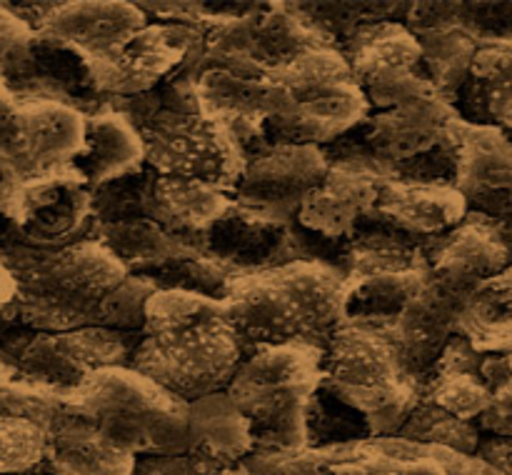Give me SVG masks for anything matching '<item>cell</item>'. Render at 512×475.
I'll list each match as a JSON object with an SVG mask.
<instances>
[{
  "instance_id": "obj_3",
  "label": "cell",
  "mask_w": 512,
  "mask_h": 475,
  "mask_svg": "<svg viewBox=\"0 0 512 475\" xmlns=\"http://www.w3.org/2000/svg\"><path fill=\"white\" fill-rule=\"evenodd\" d=\"M255 110L280 143L320 145L368 118L370 105L348 58L318 43L258 73Z\"/></svg>"
},
{
  "instance_id": "obj_30",
  "label": "cell",
  "mask_w": 512,
  "mask_h": 475,
  "mask_svg": "<svg viewBox=\"0 0 512 475\" xmlns=\"http://www.w3.org/2000/svg\"><path fill=\"white\" fill-rule=\"evenodd\" d=\"M398 438L405 443L458 450V453H478L480 448V435L473 423L455 418L428 398H420V403L415 405L413 413L400 428Z\"/></svg>"
},
{
  "instance_id": "obj_2",
  "label": "cell",
  "mask_w": 512,
  "mask_h": 475,
  "mask_svg": "<svg viewBox=\"0 0 512 475\" xmlns=\"http://www.w3.org/2000/svg\"><path fill=\"white\" fill-rule=\"evenodd\" d=\"M243 363V340L223 300L193 290H155L145 305L143 340L130 368L195 403L223 393Z\"/></svg>"
},
{
  "instance_id": "obj_7",
  "label": "cell",
  "mask_w": 512,
  "mask_h": 475,
  "mask_svg": "<svg viewBox=\"0 0 512 475\" xmlns=\"http://www.w3.org/2000/svg\"><path fill=\"white\" fill-rule=\"evenodd\" d=\"M323 385L358 410L375 435H398L420 403L413 375L393 340L368 325L343 323L323 355Z\"/></svg>"
},
{
  "instance_id": "obj_20",
  "label": "cell",
  "mask_w": 512,
  "mask_h": 475,
  "mask_svg": "<svg viewBox=\"0 0 512 475\" xmlns=\"http://www.w3.org/2000/svg\"><path fill=\"white\" fill-rule=\"evenodd\" d=\"M385 180L365 170L330 168L318 188L305 195L298 218L305 228L328 238H340L358 228L360 220L378 208Z\"/></svg>"
},
{
  "instance_id": "obj_25",
  "label": "cell",
  "mask_w": 512,
  "mask_h": 475,
  "mask_svg": "<svg viewBox=\"0 0 512 475\" xmlns=\"http://www.w3.org/2000/svg\"><path fill=\"white\" fill-rule=\"evenodd\" d=\"M430 275L420 268H385L348 278L343 323L368 325L373 320H398L418 298Z\"/></svg>"
},
{
  "instance_id": "obj_11",
  "label": "cell",
  "mask_w": 512,
  "mask_h": 475,
  "mask_svg": "<svg viewBox=\"0 0 512 475\" xmlns=\"http://www.w3.org/2000/svg\"><path fill=\"white\" fill-rule=\"evenodd\" d=\"M138 5L123 0H80L50 5L35 23L40 40L63 45L80 55L85 68L108 60L145 28Z\"/></svg>"
},
{
  "instance_id": "obj_28",
  "label": "cell",
  "mask_w": 512,
  "mask_h": 475,
  "mask_svg": "<svg viewBox=\"0 0 512 475\" xmlns=\"http://www.w3.org/2000/svg\"><path fill=\"white\" fill-rule=\"evenodd\" d=\"M468 75L483 125L512 133V38L480 45Z\"/></svg>"
},
{
  "instance_id": "obj_38",
  "label": "cell",
  "mask_w": 512,
  "mask_h": 475,
  "mask_svg": "<svg viewBox=\"0 0 512 475\" xmlns=\"http://www.w3.org/2000/svg\"><path fill=\"white\" fill-rule=\"evenodd\" d=\"M15 298V278L8 265L0 258V305H10Z\"/></svg>"
},
{
  "instance_id": "obj_36",
  "label": "cell",
  "mask_w": 512,
  "mask_h": 475,
  "mask_svg": "<svg viewBox=\"0 0 512 475\" xmlns=\"http://www.w3.org/2000/svg\"><path fill=\"white\" fill-rule=\"evenodd\" d=\"M130 475H208L190 453L140 455Z\"/></svg>"
},
{
  "instance_id": "obj_19",
  "label": "cell",
  "mask_w": 512,
  "mask_h": 475,
  "mask_svg": "<svg viewBox=\"0 0 512 475\" xmlns=\"http://www.w3.org/2000/svg\"><path fill=\"white\" fill-rule=\"evenodd\" d=\"M185 48L173 38L168 28L145 25L135 38L108 60L90 65L93 85L103 93L140 95L158 85L175 65L183 60Z\"/></svg>"
},
{
  "instance_id": "obj_37",
  "label": "cell",
  "mask_w": 512,
  "mask_h": 475,
  "mask_svg": "<svg viewBox=\"0 0 512 475\" xmlns=\"http://www.w3.org/2000/svg\"><path fill=\"white\" fill-rule=\"evenodd\" d=\"M478 455H483V458L488 460V463H493L503 475H512V440L510 438L485 440V443H480Z\"/></svg>"
},
{
  "instance_id": "obj_21",
  "label": "cell",
  "mask_w": 512,
  "mask_h": 475,
  "mask_svg": "<svg viewBox=\"0 0 512 475\" xmlns=\"http://www.w3.org/2000/svg\"><path fill=\"white\" fill-rule=\"evenodd\" d=\"M463 308V300L428 280L418 298L395 320L393 343L410 375H415L418 368H428L430 363L440 358L450 338L458 333V320Z\"/></svg>"
},
{
  "instance_id": "obj_13",
  "label": "cell",
  "mask_w": 512,
  "mask_h": 475,
  "mask_svg": "<svg viewBox=\"0 0 512 475\" xmlns=\"http://www.w3.org/2000/svg\"><path fill=\"white\" fill-rule=\"evenodd\" d=\"M123 343L108 328H75L38 333L23 350L18 365L33 383L70 393L95 370L120 365Z\"/></svg>"
},
{
  "instance_id": "obj_9",
  "label": "cell",
  "mask_w": 512,
  "mask_h": 475,
  "mask_svg": "<svg viewBox=\"0 0 512 475\" xmlns=\"http://www.w3.org/2000/svg\"><path fill=\"white\" fill-rule=\"evenodd\" d=\"M80 110L50 98L0 93V178L28 180L70 168L85 145Z\"/></svg>"
},
{
  "instance_id": "obj_35",
  "label": "cell",
  "mask_w": 512,
  "mask_h": 475,
  "mask_svg": "<svg viewBox=\"0 0 512 475\" xmlns=\"http://www.w3.org/2000/svg\"><path fill=\"white\" fill-rule=\"evenodd\" d=\"M35 43H40V35L33 23L15 13L13 5L0 3V73L3 78L30 63Z\"/></svg>"
},
{
  "instance_id": "obj_29",
  "label": "cell",
  "mask_w": 512,
  "mask_h": 475,
  "mask_svg": "<svg viewBox=\"0 0 512 475\" xmlns=\"http://www.w3.org/2000/svg\"><path fill=\"white\" fill-rule=\"evenodd\" d=\"M415 443L355 445L353 453H335V475H445L433 453H413Z\"/></svg>"
},
{
  "instance_id": "obj_8",
  "label": "cell",
  "mask_w": 512,
  "mask_h": 475,
  "mask_svg": "<svg viewBox=\"0 0 512 475\" xmlns=\"http://www.w3.org/2000/svg\"><path fill=\"white\" fill-rule=\"evenodd\" d=\"M145 163L158 170L160 178L195 180L218 185L233 193L245 170L243 143L238 135L200 103L165 108L148 120L143 130Z\"/></svg>"
},
{
  "instance_id": "obj_15",
  "label": "cell",
  "mask_w": 512,
  "mask_h": 475,
  "mask_svg": "<svg viewBox=\"0 0 512 475\" xmlns=\"http://www.w3.org/2000/svg\"><path fill=\"white\" fill-rule=\"evenodd\" d=\"M463 125L438 88L425 83L390 108L378 110L370 118L368 140L378 155L390 160H410L435 150L443 140L458 143Z\"/></svg>"
},
{
  "instance_id": "obj_6",
  "label": "cell",
  "mask_w": 512,
  "mask_h": 475,
  "mask_svg": "<svg viewBox=\"0 0 512 475\" xmlns=\"http://www.w3.org/2000/svg\"><path fill=\"white\" fill-rule=\"evenodd\" d=\"M63 408L88 420L125 453L175 455L188 448L190 403L135 368L95 370L63 395Z\"/></svg>"
},
{
  "instance_id": "obj_34",
  "label": "cell",
  "mask_w": 512,
  "mask_h": 475,
  "mask_svg": "<svg viewBox=\"0 0 512 475\" xmlns=\"http://www.w3.org/2000/svg\"><path fill=\"white\" fill-rule=\"evenodd\" d=\"M248 475H335L333 450H293V453H265L255 450L243 460Z\"/></svg>"
},
{
  "instance_id": "obj_22",
  "label": "cell",
  "mask_w": 512,
  "mask_h": 475,
  "mask_svg": "<svg viewBox=\"0 0 512 475\" xmlns=\"http://www.w3.org/2000/svg\"><path fill=\"white\" fill-rule=\"evenodd\" d=\"M135 460L70 410L63 408L50 423L45 465L53 475H130Z\"/></svg>"
},
{
  "instance_id": "obj_17",
  "label": "cell",
  "mask_w": 512,
  "mask_h": 475,
  "mask_svg": "<svg viewBox=\"0 0 512 475\" xmlns=\"http://www.w3.org/2000/svg\"><path fill=\"white\" fill-rule=\"evenodd\" d=\"M510 260V245L498 230L468 223L445 235L435 250L428 275L440 288L468 303L478 288L512 265Z\"/></svg>"
},
{
  "instance_id": "obj_31",
  "label": "cell",
  "mask_w": 512,
  "mask_h": 475,
  "mask_svg": "<svg viewBox=\"0 0 512 475\" xmlns=\"http://www.w3.org/2000/svg\"><path fill=\"white\" fill-rule=\"evenodd\" d=\"M48 455V428L28 415L0 418V475H23L40 468Z\"/></svg>"
},
{
  "instance_id": "obj_24",
  "label": "cell",
  "mask_w": 512,
  "mask_h": 475,
  "mask_svg": "<svg viewBox=\"0 0 512 475\" xmlns=\"http://www.w3.org/2000/svg\"><path fill=\"white\" fill-rule=\"evenodd\" d=\"M145 163L143 133L115 110H100L85 120V145L73 168L88 180V185H103L108 180L135 173Z\"/></svg>"
},
{
  "instance_id": "obj_33",
  "label": "cell",
  "mask_w": 512,
  "mask_h": 475,
  "mask_svg": "<svg viewBox=\"0 0 512 475\" xmlns=\"http://www.w3.org/2000/svg\"><path fill=\"white\" fill-rule=\"evenodd\" d=\"M478 373L490 390V408L478 420V428L488 430L493 438L512 440V353L485 355Z\"/></svg>"
},
{
  "instance_id": "obj_12",
  "label": "cell",
  "mask_w": 512,
  "mask_h": 475,
  "mask_svg": "<svg viewBox=\"0 0 512 475\" xmlns=\"http://www.w3.org/2000/svg\"><path fill=\"white\" fill-rule=\"evenodd\" d=\"M330 165L318 145L278 143L255 160H248L233 193L248 210L268 218H288L303 205L305 195L318 188Z\"/></svg>"
},
{
  "instance_id": "obj_5",
  "label": "cell",
  "mask_w": 512,
  "mask_h": 475,
  "mask_svg": "<svg viewBox=\"0 0 512 475\" xmlns=\"http://www.w3.org/2000/svg\"><path fill=\"white\" fill-rule=\"evenodd\" d=\"M320 385L323 355L313 345H265L243 358L225 393L248 420L255 450L293 453L310 448L308 413Z\"/></svg>"
},
{
  "instance_id": "obj_32",
  "label": "cell",
  "mask_w": 512,
  "mask_h": 475,
  "mask_svg": "<svg viewBox=\"0 0 512 475\" xmlns=\"http://www.w3.org/2000/svg\"><path fill=\"white\" fill-rule=\"evenodd\" d=\"M433 400L438 408L448 410L455 418L473 423L483 418L485 410L490 408V390L485 385L483 375L478 373V365H455L448 368L438 380L433 390L425 395Z\"/></svg>"
},
{
  "instance_id": "obj_26",
  "label": "cell",
  "mask_w": 512,
  "mask_h": 475,
  "mask_svg": "<svg viewBox=\"0 0 512 475\" xmlns=\"http://www.w3.org/2000/svg\"><path fill=\"white\" fill-rule=\"evenodd\" d=\"M458 335L475 353H512V265L490 278L465 303Z\"/></svg>"
},
{
  "instance_id": "obj_4",
  "label": "cell",
  "mask_w": 512,
  "mask_h": 475,
  "mask_svg": "<svg viewBox=\"0 0 512 475\" xmlns=\"http://www.w3.org/2000/svg\"><path fill=\"white\" fill-rule=\"evenodd\" d=\"M345 288L348 278L338 270L300 260L235 278L220 300L238 338L265 348L305 343L343 325Z\"/></svg>"
},
{
  "instance_id": "obj_39",
  "label": "cell",
  "mask_w": 512,
  "mask_h": 475,
  "mask_svg": "<svg viewBox=\"0 0 512 475\" xmlns=\"http://www.w3.org/2000/svg\"><path fill=\"white\" fill-rule=\"evenodd\" d=\"M223 475H248V470H245L243 465H240V468H233V470H228V473H223Z\"/></svg>"
},
{
  "instance_id": "obj_10",
  "label": "cell",
  "mask_w": 512,
  "mask_h": 475,
  "mask_svg": "<svg viewBox=\"0 0 512 475\" xmlns=\"http://www.w3.org/2000/svg\"><path fill=\"white\" fill-rule=\"evenodd\" d=\"M90 203L88 180L73 165L28 180L0 178V213L38 245H60L78 233Z\"/></svg>"
},
{
  "instance_id": "obj_14",
  "label": "cell",
  "mask_w": 512,
  "mask_h": 475,
  "mask_svg": "<svg viewBox=\"0 0 512 475\" xmlns=\"http://www.w3.org/2000/svg\"><path fill=\"white\" fill-rule=\"evenodd\" d=\"M455 183L468 210L512 223V135L465 123L455 143Z\"/></svg>"
},
{
  "instance_id": "obj_16",
  "label": "cell",
  "mask_w": 512,
  "mask_h": 475,
  "mask_svg": "<svg viewBox=\"0 0 512 475\" xmlns=\"http://www.w3.org/2000/svg\"><path fill=\"white\" fill-rule=\"evenodd\" d=\"M420 58L423 45L408 28L383 23L363 30L348 63L370 108L383 110L428 83L415 73Z\"/></svg>"
},
{
  "instance_id": "obj_18",
  "label": "cell",
  "mask_w": 512,
  "mask_h": 475,
  "mask_svg": "<svg viewBox=\"0 0 512 475\" xmlns=\"http://www.w3.org/2000/svg\"><path fill=\"white\" fill-rule=\"evenodd\" d=\"M253 450L248 420L240 415L225 390L190 403L185 453L193 455L208 475H223L240 468Z\"/></svg>"
},
{
  "instance_id": "obj_40",
  "label": "cell",
  "mask_w": 512,
  "mask_h": 475,
  "mask_svg": "<svg viewBox=\"0 0 512 475\" xmlns=\"http://www.w3.org/2000/svg\"><path fill=\"white\" fill-rule=\"evenodd\" d=\"M23 475H38V468H35V470H30V473H23ZM48 475H53V473H50V470H48Z\"/></svg>"
},
{
  "instance_id": "obj_42",
  "label": "cell",
  "mask_w": 512,
  "mask_h": 475,
  "mask_svg": "<svg viewBox=\"0 0 512 475\" xmlns=\"http://www.w3.org/2000/svg\"><path fill=\"white\" fill-rule=\"evenodd\" d=\"M3 415H5V413H0V418H3Z\"/></svg>"
},
{
  "instance_id": "obj_1",
  "label": "cell",
  "mask_w": 512,
  "mask_h": 475,
  "mask_svg": "<svg viewBox=\"0 0 512 475\" xmlns=\"http://www.w3.org/2000/svg\"><path fill=\"white\" fill-rule=\"evenodd\" d=\"M10 273L20 318L43 333L143 328L145 305L155 293L143 280L130 278L118 255L100 243L65 245Z\"/></svg>"
},
{
  "instance_id": "obj_27",
  "label": "cell",
  "mask_w": 512,
  "mask_h": 475,
  "mask_svg": "<svg viewBox=\"0 0 512 475\" xmlns=\"http://www.w3.org/2000/svg\"><path fill=\"white\" fill-rule=\"evenodd\" d=\"M230 208L228 190L195 180L160 178L150 193V213L173 230H205Z\"/></svg>"
},
{
  "instance_id": "obj_41",
  "label": "cell",
  "mask_w": 512,
  "mask_h": 475,
  "mask_svg": "<svg viewBox=\"0 0 512 475\" xmlns=\"http://www.w3.org/2000/svg\"><path fill=\"white\" fill-rule=\"evenodd\" d=\"M0 220H5V215H3V213H0Z\"/></svg>"
},
{
  "instance_id": "obj_23",
  "label": "cell",
  "mask_w": 512,
  "mask_h": 475,
  "mask_svg": "<svg viewBox=\"0 0 512 475\" xmlns=\"http://www.w3.org/2000/svg\"><path fill=\"white\" fill-rule=\"evenodd\" d=\"M375 213L408 233L445 238L455 228H460L468 205L453 185L385 183Z\"/></svg>"
}]
</instances>
